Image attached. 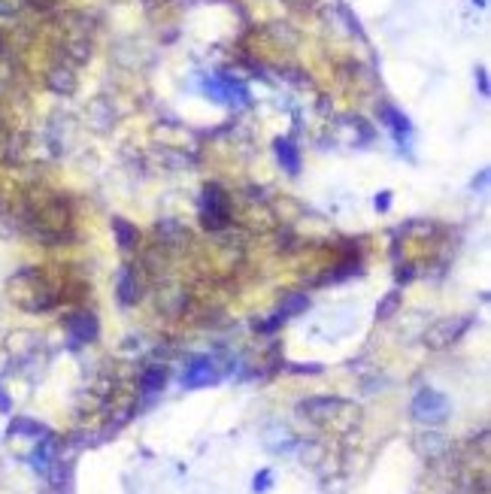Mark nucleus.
<instances>
[{"instance_id": "obj_12", "label": "nucleus", "mask_w": 491, "mask_h": 494, "mask_svg": "<svg viewBox=\"0 0 491 494\" xmlns=\"http://www.w3.org/2000/svg\"><path fill=\"white\" fill-rule=\"evenodd\" d=\"M479 88H482V94H488V76H485L482 67H479Z\"/></svg>"}, {"instance_id": "obj_9", "label": "nucleus", "mask_w": 491, "mask_h": 494, "mask_svg": "<svg viewBox=\"0 0 491 494\" xmlns=\"http://www.w3.org/2000/svg\"><path fill=\"white\" fill-rule=\"evenodd\" d=\"M306 306H309L306 295H294V297H288V300H285L282 313H285V316H294V313H300V309H306Z\"/></svg>"}, {"instance_id": "obj_7", "label": "nucleus", "mask_w": 491, "mask_h": 494, "mask_svg": "<svg viewBox=\"0 0 491 494\" xmlns=\"http://www.w3.org/2000/svg\"><path fill=\"white\" fill-rule=\"evenodd\" d=\"M164 382H167V373H164L161 367H152V370H145L143 373V391H158V388H164Z\"/></svg>"}, {"instance_id": "obj_8", "label": "nucleus", "mask_w": 491, "mask_h": 494, "mask_svg": "<svg viewBox=\"0 0 491 494\" xmlns=\"http://www.w3.org/2000/svg\"><path fill=\"white\" fill-rule=\"evenodd\" d=\"M9 431H13V434H45V431H43V425L31 422V418H15Z\"/></svg>"}, {"instance_id": "obj_13", "label": "nucleus", "mask_w": 491, "mask_h": 494, "mask_svg": "<svg viewBox=\"0 0 491 494\" xmlns=\"http://www.w3.org/2000/svg\"><path fill=\"white\" fill-rule=\"evenodd\" d=\"M391 204V195H382V197H376V206H382V209H385Z\"/></svg>"}, {"instance_id": "obj_4", "label": "nucleus", "mask_w": 491, "mask_h": 494, "mask_svg": "<svg viewBox=\"0 0 491 494\" xmlns=\"http://www.w3.org/2000/svg\"><path fill=\"white\" fill-rule=\"evenodd\" d=\"M70 334H73V340H79V343H91L97 337V318L91 316V313H79V316H73L70 322Z\"/></svg>"}, {"instance_id": "obj_5", "label": "nucleus", "mask_w": 491, "mask_h": 494, "mask_svg": "<svg viewBox=\"0 0 491 494\" xmlns=\"http://www.w3.org/2000/svg\"><path fill=\"white\" fill-rule=\"evenodd\" d=\"M382 118H385L388 122V127L391 131H394V136L397 140H404V136L413 131V127H409V118L400 113V109H394V106H382Z\"/></svg>"}, {"instance_id": "obj_6", "label": "nucleus", "mask_w": 491, "mask_h": 494, "mask_svg": "<svg viewBox=\"0 0 491 494\" xmlns=\"http://www.w3.org/2000/svg\"><path fill=\"white\" fill-rule=\"evenodd\" d=\"M276 155H279V161L285 164V167L291 170V173H297V167H300V152H297V146L288 140V136H282V140H276Z\"/></svg>"}, {"instance_id": "obj_3", "label": "nucleus", "mask_w": 491, "mask_h": 494, "mask_svg": "<svg viewBox=\"0 0 491 494\" xmlns=\"http://www.w3.org/2000/svg\"><path fill=\"white\" fill-rule=\"evenodd\" d=\"M215 367L209 358H194L185 367V373H182V386L188 388H200V386H209V382H215Z\"/></svg>"}, {"instance_id": "obj_1", "label": "nucleus", "mask_w": 491, "mask_h": 494, "mask_svg": "<svg viewBox=\"0 0 491 494\" xmlns=\"http://www.w3.org/2000/svg\"><path fill=\"white\" fill-rule=\"evenodd\" d=\"M413 416L425 425H440L449 416V397L440 395L436 388H422L413 400Z\"/></svg>"}, {"instance_id": "obj_11", "label": "nucleus", "mask_w": 491, "mask_h": 494, "mask_svg": "<svg viewBox=\"0 0 491 494\" xmlns=\"http://www.w3.org/2000/svg\"><path fill=\"white\" fill-rule=\"evenodd\" d=\"M394 306H397V295H388V297L379 304V309H376L379 318H388L391 313H394Z\"/></svg>"}, {"instance_id": "obj_2", "label": "nucleus", "mask_w": 491, "mask_h": 494, "mask_svg": "<svg viewBox=\"0 0 491 494\" xmlns=\"http://www.w3.org/2000/svg\"><path fill=\"white\" fill-rule=\"evenodd\" d=\"M225 218H227V200L215 185H209L204 195V222L209 227H218L225 225Z\"/></svg>"}, {"instance_id": "obj_10", "label": "nucleus", "mask_w": 491, "mask_h": 494, "mask_svg": "<svg viewBox=\"0 0 491 494\" xmlns=\"http://www.w3.org/2000/svg\"><path fill=\"white\" fill-rule=\"evenodd\" d=\"M270 482H273V473L270 470H261V473H255V479H252V488L258 491V494H264L270 488Z\"/></svg>"}]
</instances>
